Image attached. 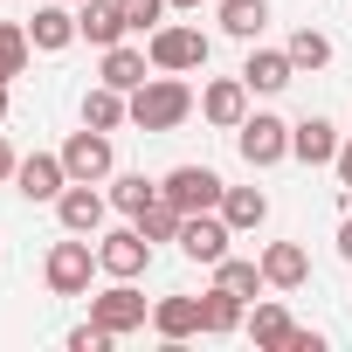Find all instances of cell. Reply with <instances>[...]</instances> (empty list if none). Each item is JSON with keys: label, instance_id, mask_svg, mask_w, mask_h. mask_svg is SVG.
Returning a JSON list of instances; mask_svg holds the SVG:
<instances>
[{"label": "cell", "instance_id": "6da1fadb", "mask_svg": "<svg viewBox=\"0 0 352 352\" xmlns=\"http://www.w3.org/2000/svg\"><path fill=\"white\" fill-rule=\"evenodd\" d=\"M194 90H187V76H166V69H152L138 90H131V124L138 131H180L187 118H194Z\"/></svg>", "mask_w": 352, "mask_h": 352}, {"label": "cell", "instance_id": "7a4b0ae2", "mask_svg": "<svg viewBox=\"0 0 352 352\" xmlns=\"http://www.w3.org/2000/svg\"><path fill=\"white\" fill-rule=\"evenodd\" d=\"M145 56H152V69H166V76H194V69H208L214 42H208L201 28H187V21H159V28L145 35Z\"/></svg>", "mask_w": 352, "mask_h": 352}, {"label": "cell", "instance_id": "3957f363", "mask_svg": "<svg viewBox=\"0 0 352 352\" xmlns=\"http://www.w3.org/2000/svg\"><path fill=\"white\" fill-rule=\"evenodd\" d=\"M104 263H97V249H90V235H63V242H49V256H42V283L56 290V297H90V276H97Z\"/></svg>", "mask_w": 352, "mask_h": 352}, {"label": "cell", "instance_id": "277c9868", "mask_svg": "<svg viewBox=\"0 0 352 352\" xmlns=\"http://www.w3.org/2000/svg\"><path fill=\"white\" fill-rule=\"evenodd\" d=\"M90 318H97L111 338H131V331H145V324H152V304L138 297V276H111V290H97V297H90Z\"/></svg>", "mask_w": 352, "mask_h": 352}, {"label": "cell", "instance_id": "5b68a950", "mask_svg": "<svg viewBox=\"0 0 352 352\" xmlns=\"http://www.w3.org/2000/svg\"><path fill=\"white\" fill-rule=\"evenodd\" d=\"M235 152L263 173V166H283L290 159V124L276 118V111H249L242 124H235Z\"/></svg>", "mask_w": 352, "mask_h": 352}, {"label": "cell", "instance_id": "8992f818", "mask_svg": "<svg viewBox=\"0 0 352 352\" xmlns=\"http://www.w3.org/2000/svg\"><path fill=\"white\" fill-rule=\"evenodd\" d=\"M159 194L180 208V214H208V208H221V194H228V180L214 166H173L166 180H159Z\"/></svg>", "mask_w": 352, "mask_h": 352}, {"label": "cell", "instance_id": "52a82bcc", "mask_svg": "<svg viewBox=\"0 0 352 352\" xmlns=\"http://www.w3.org/2000/svg\"><path fill=\"white\" fill-rule=\"evenodd\" d=\"M56 221H63V235H104V221H111V194L97 187V180H69L63 187V201H56Z\"/></svg>", "mask_w": 352, "mask_h": 352}, {"label": "cell", "instance_id": "ba28073f", "mask_svg": "<svg viewBox=\"0 0 352 352\" xmlns=\"http://www.w3.org/2000/svg\"><path fill=\"white\" fill-rule=\"evenodd\" d=\"M63 187H69L63 152H28V159L14 166V194H21V201H35V208H56V201H63Z\"/></svg>", "mask_w": 352, "mask_h": 352}, {"label": "cell", "instance_id": "9c48e42d", "mask_svg": "<svg viewBox=\"0 0 352 352\" xmlns=\"http://www.w3.org/2000/svg\"><path fill=\"white\" fill-rule=\"evenodd\" d=\"M228 242H235V228H228V214H221V208H208V214H187V221H180V256H187V263H208V270H214V263L228 256Z\"/></svg>", "mask_w": 352, "mask_h": 352}, {"label": "cell", "instance_id": "30bf717a", "mask_svg": "<svg viewBox=\"0 0 352 352\" xmlns=\"http://www.w3.org/2000/svg\"><path fill=\"white\" fill-rule=\"evenodd\" d=\"M63 166H69V180H111L118 173V152H111V131H69V145H63Z\"/></svg>", "mask_w": 352, "mask_h": 352}, {"label": "cell", "instance_id": "8fae6325", "mask_svg": "<svg viewBox=\"0 0 352 352\" xmlns=\"http://www.w3.org/2000/svg\"><path fill=\"white\" fill-rule=\"evenodd\" d=\"M21 28H28L35 56H63L69 42H83V35H76V8H69V0H42V8H35Z\"/></svg>", "mask_w": 352, "mask_h": 352}, {"label": "cell", "instance_id": "7c38bea8", "mask_svg": "<svg viewBox=\"0 0 352 352\" xmlns=\"http://www.w3.org/2000/svg\"><path fill=\"white\" fill-rule=\"evenodd\" d=\"M242 83H249V97H283V90L297 83V63H290V49H256V42H249Z\"/></svg>", "mask_w": 352, "mask_h": 352}, {"label": "cell", "instance_id": "4fadbf2b", "mask_svg": "<svg viewBox=\"0 0 352 352\" xmlns=\"http://www.w3.org/2000/svg\"><path fill=\"white\" fill-rule=\"evenodd\" d=\"M201 118H208L214 131H235V124L249 118V83H242V69H235V76L201 83Z\"/></svg>", "mask_w": 352, "mask_h": 352}, {"label": "cell", "instance_id": "5bb4252c", "mask_svg": "<svg viewBox=\"0 0 352 352\" xmlns=\"http://www.w3.org/2000/svg\"><path fill=\"white\" fill-rule=\"evenodd\" d=\"M97 263H104V276H145L152 270V242L138 228H111V235H97Z\"/></svg>", "mask_w": 352, "mask_h": 352}, {"label": "cell", "instance_id": "9a60e30c", "mask_svg": "<svg viewBox=\"0 0 352 352\" xmlns=\"http://www.w3.org/2000/svg\"><path fill=\"white\" fill-rule=\"evenodd\" d=\"M76 35H83L90 49H111V42L131 35V21H124L118 0H76Z\"/></svg>", "mask_w": 352, "mask_h": 352}, {"label": "cell", "instance_id": "2e32d148", "mask_svg": "<svg viewBox=\"0 0 352 352\" xmlns=\"http://www.w3.org/2000/svg\"><path fill=\"white\" fill-rule=\"evenodd\" d=\"M290 159L297 166H331L338 159V124L331 118H297L290 124Z\"/></svg>", "mask_w": 352, "mask_h": 352}, {"label": "cell", "instance_id": "e0dca14e", "mask_svg": "<svg viewBox=\"0 0 352 352\" xmlns=\"http://www.w3.org/2000/svg\"><path fill=\"white\" fill-rule=\"evenodd\" d=\"M263 276H270V290H283V297L304 290V283H311V249H304V242H270V249H263Z\"/></svg>", "mask_w": 352, "mask_h": 352}, {"label": "cell", "instance_id": "ac0fdd59", "mask_svg": "<svg viewBox=\"0 0 352 352\" xmlns=\"http://www.w3.org/2000/svg\"><path fill=\"white\" fill-rule=\"evenodd\" d=\"M145 76H152V56H145V49H131V42H111V49H104V63H97V83H111V90H124V97H131Z\"/></svg>", "mask_w": 352, "mask_h": 352}, {"label": "cell", "instance_id": "d6986e66", "mask_svg": "<svg viewBox=\"0 0 352 352\" xmlns=\"http://www.w3.org/2000/svg\"><path fill=\"white\" fill-rule=\"evenodd\" d=\"M152 331H159L166 345L201 338V297H159V304H152Z\"/></svg>", "mask_w": 352, "mask_h": 352}, {"label": "cell", "instance_id": "ffe728a7", "mask_svg": "<svg viewBox=\"0 0 352 352\" xmlns=\"http://www.w3.org/2000/svg\"><path fill=\"white\" fill-rule=\"evenodd\" d=\"M221 214H228L235 235H256V228L270 221V194H263V187H228V194H221Z\"/></svg>", "mask_w": 352, "mask_h": 352}, {"label": "cell", "instance_id": "44dd1931", "mask_svg": "<svg viewBox=\"0 0 352 352\" xmlns=\"http://www.w3.org/2000/svg\"><path fill=\"white\" fill-rule=\"evenodd\" d=\"M242 324H249V318H242V297L214 283V290L201 297V331H208V338H235Z\"/></svg>", "mask_w": 352, "mask_h": 352}, {"label": "cell", "instance_id": "7402d4cb", "mask_svg": "<svg viewBox=\"0 0 352 352\" xmlns=\"http://www.w3.org/2000/svg\"><path fill=\"white\" fill-rule=\"evenodd\" d=\"M214 21H221V35L256 42V35L270 28V0H221V8H214Z\"/></svg>", "mask_w": 352, "mask_h": 352}, {"label": "cell", "instance_id": "603a6c76", "mask_svg": "<svg viewBox=\"0 0 352 352\" xmlns=\"http://www.w3.org/2000/svg\"><path fill=\"white\" fill-rule=\"evenodd\" d=\"M124 118H131V97H124V90H111V83L83 90V124H90V131H118Z\"/></svg>", "mask_w": 352, "mask_h": 352}, {"label": "cell", "instance_id": "cb8c5ba5", "mask_svg": "<svg viewBox=\"0 0 352 352\" xmlns=\"http://www.w3.org/2000/svg\"><path fill=\"white\" fill-rule=\"evenodd\" d=\"M214 283H221V290H235L242 304L270 290V276H263V256H256V263H242V256H221V263H214Z\"/></svg>", "mask_w": 352, "mask_h": 352}, {"label": "cell", "instance_id": "d4e9b609", "mask_svg": "<svg viewBox=\"0 0 352 352\" xmlns=\"http://www.w3.org/2000/svg\"><path fill=\"white\" fill-rule=\"evenodd\" d=\"M180 221H187V214H180V208H173L166 194H159V201H145V208L131 214V228H138L145 242H180Z\"/></svg>", "mask_w": 352, "mask_h": 352}, {"label": "cell", "instance_id": "484cf974", "mask_svg": "<svg viewBox=\"0 0 352 352\" xmlns=\"http://www.w3.org/2000/svg\"><path fill=\"white\" fill-rule=\"evenodd\" d=\"M290 324H297V318H290L283 304H256V311H249V338H256L263 352H283V338H290Z\"/></svg>", "mask_w": 352, "mask_h": 352}, {"label": "cell", "instance_id": "4316f807", "mask_svg": "<svg viewBox=\"0 0 352 352\" xmlns=\"http://www.w3.org/2000/svg\"><path fill=\"white\" fill-rule=\"evenodd\" d=\"M145 201H159V180H145V173H111V208L118 214H138Z\"/></svg>", "mask_w": 352, "mask_h": 352}, {"label": "cell", "instance_id": "83f0119b", "mask_svg": "<svg viewBox=\"0 0 352 352\" xmlns=\"http://www.w3.org/2000/svg\"><path fill=\"white\" fill-rule=\"evenodd\" d=\"M28 56H35L28 28H14V21H0V83H14V76L28 69Z\"/></svg>", "mask_w": 352, "mask_h": 352}, {"label": "cell", "instance_id": "f1b7e54d", "mask_svg": "<svg viewBox=\"0 0 352 352\" xmlns=\"http://www.w3.org/2000/svg\"><path fill=\"white\" fill-rule=\"evenodd\" d=\"M283 49H290V63H297V76H304V69H324V63H331V42H324L318 28H297V35H290Z\"/></svg>", "mask_w": 352, "mask_h": 352}, {"label": "cell", "instance_id": "f546056e", "mask_svg": "<svg viewBox=\"0 0 352 352\" xmlns=\"http://www.w3.org/2000/svg\"><path fill=\"white\" fill-rule=\"evenodd\" d=\"M118 8H124V21H131V35H152V28L166 21V8H173V0H118Z\"/></svg>", "mask_w": 352, "mask_h": 352}, {"label": "cell", "instance_id": "4dcf8cb0", "mask_svg": "<svg viewBox=\"0 0 352 352\" xmlns=\"http://www.w3.org/2000/svg\"><path fill=\"white\" fill-rule=\"evenodd\" d=\"M63 345H69V352H111V331H104V324L90 318V324H76V331H69Z\"/></svg>", "mask_w": 352, "mask_h": 352}, {"label": "cell", "instance_id": "1f68e13d", "mask_svg": "<svg viewBox=\"0 0 352 352\" xmlns=\"http://www.w3.org/2000/svg\"><path fill=\"white\" fill-rule=\"evenodd\" d=\"M283 352H324V331H304V324H290V338H283Z\"/></svg>", "mask_w": 352, "mask_h": 352}, {"label": "cell", "instance_id": "d6a6232c", "mask_svg": "<svg viewBox=\"0 0 352 352\" xmlns=\"http://www.w3.org/2000/svg\"><path fill=\"white\" fill-rule=\"evenodd\" d=\"M331 166H338V187L352 194V145H338V159H331Z\"/></svg>", "mask_w": 352, "mask_h": 352}, {"label": "cell", "instance_id": "836d02e7", "mask_svg": "<svg viewBox=\"0 0 352 352\" xmlns=\"http://www.w3.org/2000/svg\"><path fill=\"white\" fill-rule=\"evenodd\" d=\"M14 166H21V159H14V145L0 138V180H14Z\"/></svg>", "mask_w": 352, "mask_h": 352}, {"label": "cell", "instance_id": "e575fe53", "mask_svg": "<svg viewBox=\"0 0 352 352\" xmlns=\"http://www.w3.org/2000/svg\"><path fill=\"white\" fill-rule=\"evenodd\" d=\"M338 256H345V263H352V214H345V221H338Z\"/></svg>", "mask_w": 352, "mask_h": 352}, {"label": "cell", "instance_id": "d590c367", "mask_svg": "<svg viewBox=\"0 0 352 352\" xmlns=\"http://www.w3.org/2000/svg\"><path fill=\"white\" fill-rule=\"evenodd\" d=\"M8 111H14V97H8V83H0V124H8Z\"/></svg>", "mask_w": 352, "mask_h": 352}, {"label": "cell", "instance_id": "8d00e7d4", "mask_svg": "<svg viewBox=\"0 0 352 352\" xmlns=\"http://www.w3.org/2000/svg\"><path fill=\"white\" fill-rule=\"evenodd\" d=\"M173 8H201V0H173Z\"/></svg>", "mask_w": 352, "mask_h": 352}]
</instances>
